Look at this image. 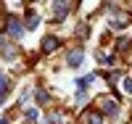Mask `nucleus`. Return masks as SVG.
Segmentation results:
<instances>
[{"label": "nucleus", "mask_w": 132, "mask_h": 124, "mask_svg": "<svg viewBox=\"0 0 132 124\" xmlns=\"http://www.w3.org/2000/svg\"><path fill=\"white\" fill-rule=\"evenodd\" d=\"M5 29H8V37H13V40H19L21 35H24V24H21V21L16 19V16H8L5 19Z\"/></svg>", "instance_id": "nucleus-1"}, {"label": "nucleus", "mask_w": 132, "mask_h": 124, "mask_svg": "<svg viewBox=\"0 0 132 124\" xmlns=\"http://www.w3.org/2000/svg\"><path fill=\"white\" fill-rule=\"evenodd\" d=\"M101 108H103V114H106V116H111V119L119 116V106H116V100H114V98H101Z\"/></svg>", "instance_id": "nucleus-2"}, {"label": "nucleus", "mask_w": 132, "mask_h": 124, "mask_svg": "<svg viewBox=\"0 0 132 124\" xmlns=\"http://www.w3.org/2000/svg\"><path fill=\"white\" fill-rule=\"evenodd\" d=\"M58 45H61V40H58L56 35H48V37H42V45H40V48H42V53H53Z\"/></svg>", "instance_id": "nucleus-3"}, {"label": "nucleus", "mask_w": 132, "mask_h": 124, "mask_svg": "<svg viewBox=\"0 0 132 124\" xmlns=\"http://www.w3.org/2000/svg\"><path fill=\"white\" fill-rule=\"evenodd\" d=\"M82 61H85V53H82V50H71V53H69V58H66V63H69L71 69L82 66Z\"/></svg>", "instance_id": "nucleus-4"}, {"label": "nucleus", "mask_w": 132, "mask_h": 124, "mask_svg": "<svg viewBox=\"0 0 132 124\" xmlns=\"http://www.w3.org/2000/svg\"><path fill=\"white\" fill-rule=\"evenodd\" d=\"M69 3H53V13H56V21H63L66 13H69Z\"/></svg>", "instance_id": "nucleus-5"}, {"label": "nucleus", "mask_w": 132, "mask_h": 124, "mask_svg": "<svg viewBox=\"0 0 132 124\" xmlns=\"http://www.w3.org/2000/svg\"><path fill=\"white\" fill-rule=\"evenodd\" d=\"M0 55H3L5 61H13V58H16V45H8V42H5L3 48H0Z\"/></svg>", "instance_id": "nucleus-6"}, {"label": "nucleus", "mask_w": 132, "mask_h": 124, "mask_svg": "<svg viewBox=\"0 0 132 124\" xmlns=\"http://www.w3.org/2000/svg\"><path fill=\"white\" fill-rule=\"evenodd\" d=\"M37 24H40V16L35 13V11H27V29H37Z\"/></svg>", "instance_id": "nucleus-7"}, {"label": "nucleus", "mask_w": 132, "mask_h": 124, "mask_svg": "<svg viewBox=\"0 0 132 124\" xmlns=\"http://www.w3.org/2000/svg\"><path fill=\"white\" fill-rule=\"evenodd\" d=\"M93 82H95V74H85V77H79V79H77V87L85 90L87 85H93Z\"/></svg>", "instance_id": "nucleus-8"}, {"label": "nucleus", "mask_w": 132, "mask_h": 124, "mask_svg": "<svg viewBox=\"0 0 132 124\" xmlns=\"http://www.w3.org/2000/svg\"><path fill=\"white\" fill-rule=\"evenodd\" d=\"M95 55H98V63H103V66H111L114 63V55H106L103 50H98Z\"/></svg>", "instance_id": "nucleus-9"}, {"label": "nucleus", "mask_w": 132, "mask_h": 124, "mask_svg": "<svg viewBox=\"0 0 132 124\" xmlns=\"http://www.w3.org/2000/svg\"><path fill=\"white\" fill-rule=\"evenodd\" d=\"M35 98H37V103H48V100H50V95L42 87H35Z\"/></svg>", "instance_id": "nucleus-10"}, {"label": "nucleus", "mask_w": 132, "mask_h": 124, "mask_svg": "<svg viewBox=\"0 0 132 124\" xmlns=\"http://www.w3.org/2000/svg\"><path fill=\"white\" fill-rule=\"evenodd\" d=\"M48 121H50V124H63V114H61V111H50V114H48Z\"/></svg>", "instance_id": "nucleus-11"}, {"label": "nucleus", "mask_w": 132, "mask_h": 124, "mask_svg": "<svg viewBox=\"0 0 132 124\" xmlns=\"http://www.w3.org/2000/svg\"><path fill=\"white\" fill-rule=\"evenodd\" d=\"M87 32H90V29H87V24H79V27H77V35H79V40H87Z\"/></svg>", "instance_id": "nucleus-12"}, {"label": "nucleus", "mask_w": 132, "mask_h": 124, "mask_svg": "<svg viewBox=\"0 0 132 124\" xmlns=\"http://www.w3.org/2000/svg\"><path fill=\"white\" fill-rule=\"evenodd\" d=\"M87 121L90 124H103V116L101 114H87Z\"/></svg>", "instance_id": "nucleus-13"}, {"label": "nucleus", "mask_w": 132, "mask_h": 124, "mask_svg": "<svg viewBox=\"0 0 132 124\" xmlns=\"http://www.w3.org/2000/svg\"><path fill=\"white\" fill-rule=\"evenodd\" d=\"M5 90H8V77H5V74H0V98H3Z\"/></svg>", "instance_id": "nucleus-14"}, {"label": "nucleus", "mask_w": 132, "mask_h": 124, "mask_svg": "<svg viewBox=\"0 0 132 124\" xmlns=\"http://www.w3.org/2000/svg\"><path fill=\"white\" fill-rule=\"evenodd\" d=\"M37 116H40V114H37V108H27V119H29V121H35Z\"/></svg>", "instance_id": "nucleus-15"}, {"label": "nucleus", "mask_w": 132, "mask_h": 124, "mask_svg": "<svg viewBox=\"0 0 132 124\" xmlns=\"http://www.w3.org/2000/svg\"><path fill=\"white\" fill-rule=\"evenodd\" d=\"M124 90H127V93H132V79H124Z\"/></svg>", "instance_id": "nucleus-16"}, {"label": "nucleus", "mask_w": 132, "mask_h": 124, "mask_svg": "<svg viewBox=\"0 0 132 124\" xmlns=\"http://www.w3.org/2000/svg\"><path fill=\"white\" fill-rule=\"evenodd\" d=\"M8 121H11V119H5V116H3V119H0V124H8Z\"/></svg>", "instance_id": "nucleus-17"}]
</instances>
